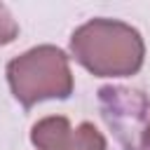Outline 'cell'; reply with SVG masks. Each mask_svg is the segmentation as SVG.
I'll return each mask as SVG.
<instances>
[{"instance_id":"obj_1","label":"cell","mask_w":150,"mask_h":150,"mask_svg":"<svg viewBox=\"0 0 150 150\" xmlns=\"http://www.w3.org/2000/svg\"><path fill=\"white\" fill-rule=\"evenodd\" d=\"M70 54L96 77L136 75L145 59V45L136 28L115 19H91L73 30Z\"/></svg>"},{"instance_id":"obj_2","label":"cell","mask_w":150,"mask_h":150,"mask_svg":"<svg viewBox=\"0 0 150 150\" xmlns=\"http://www.w3.org/2000/svg\"><path fill=\"white\" fill-rule=\"evenodd\" d=\"M7 82L23 108L47 98H68L73 94V73L63 49L40 45L7 63Z\"/></svg>"},{"instance_id":"obj_3","label":"cell","mask_w":150,"mask_h":150,"mask_svg":"<svg viewBox=\"0 0 150 150\" xmlns=\"http://www.w3.org/2000/svg\"><path fill=\"white\" fill-rule=\"evenodd\" d=\"M30 141L38 150H105V138L91 122H82L73 129L63 115L35 122Z\"/></svg>"},{"instance_id":"obj_4","label":"cell","mask_w":150,"mask_h":150,"mask_svg":"<svg viewBox=\"0 0 150 150\" xmlns=\"http://www.w3.org/2000/svg\"><path fill=\"white\" fill-rule=\"evenodd\" d=\"M16 35H19V23L9 14V9L0 2V47L2 45H9Z\"/></svg>"},{"instance_id":"obj_5","label":"cell","mask_w":150,"mask_h":150,"mask_svg":"<svg viewBox=\"0 0 150 150\" xmlns=\"http://www.w3.org/2000/svg\"><path fill=\"white\" fill-rule=\"evenodd\" d=\"M143 145L145 148H150V124L145 127V131H143Z\"/></svg>"}]
</instances>
